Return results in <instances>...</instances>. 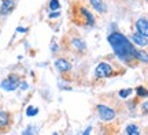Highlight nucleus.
Wrapping results in <instances>:
<instances>
[{"label":"nucleus","instance_id":"f257e3e1","mask_svg":"<svg viewBox=\"0 0 148 135\" xmlns=\"http://www.w3.org/2000/svg\"><path fill=\"white\" fill-rule=\"evenodd\" d=\"M108 42H110L112 51L115 53V56L125 63L132 62L133 59H136V49L132 45V42L127 40L126 37L118 33V31H114L108 36Z\"/></svg>","mask_w":148,"mask_h":135},{"label":"nucleus","instance_id":"f03ea898","mask_svg":"<svg viewBox=\"0 0 148 135\" xmlns=\"http://www.w3.org/2000/svg\"><path fill=\"white\" fill-rule=\"evenodd\" d=\"M19 83H21V81L18 78V75L10 74L4 81H1L0 86H1V89L5 90V92H14V90H16V89L19 88Z\"/></svg>","mask_w":148,"mask_h":135},{"label":"nucleus","instance_id":"7ed1b4c3","mask_svg":"<svg viewBox=\"0 0 148 135\" xmlns=\"http://www.w3.org/2000/svg\"><path fill=\"white\" fill-rule=\"evenodd\" d=\"M114 74V70L110 66V63L107 62H101L99 63L95 68V75L96 78H108Z\"/></svg>","mask_w":148,"mask_h":135},{"label":"nucleus","instance_id":"20e7f679","mask_svg":"<svg viewBox=\"0 0 148 135\" xmlns=\"http://www.w3.org/2000/svg\"><path fill=\"white\" fill-rule=\"evenodd\" d=\"M96 109H97V113H99V116H100V119L103 121H111L115 117V111L111 109L110 107H107V105L99 104Z\"/></svg>","mask_w":148,"mask_h":135},{"label":"nucleus","instance_id":"39448f33","mask_svg":"<svg viewBox=\"0 0 148 135\" xmlns=\"http://www.w3.org/2000/svg\"><path fill=\"white\" fill-rule=\"evenodd\" d=\"M15 7V3L14 0H1V4H0V15H8L11 11L14 10Z\"/></svg>","mask_w":148,"mask_h":135},{"label":"nucleus","instance_id":"423d86ee","mask_svg":"<svg viewBox=\"0 0 148 135\" xmlns=\"http://www.w3.org/2000/svg\"><path fill=\"white\" fill-rule=\"evenodd\" d=\"M78 11H79V15L82 16L84 23L86 26H93V25H95V18H93V15H92L85 7H79Z\"/></svg>","mask_w":148,"mask_h":135},{"label":"nucleus","instance_id":"0eeeda50","mask_svg":"<svg viewBox=\"0 0 148 135\" xmlns=\"http://www.w3.org/2000/svg\"><path fill=\"white\" fill-rule=\"evenodd\" d=\"M136 29L137 33L144 37H148V21L145 18H140L136 21Z\"/></svg>","mask_w":148,"mask_h":135},{"label":"nucleus","instance_id":"6e6552de","mask_svg":"<svg viewBox=\"0 0 148 135\" xmlns=\"http://www.w3.org/2000/svg\"><path fill=\"white\" fill-rule=\"evenodd\" d=\"M55 67L59 73H67L71 70V63H69L66 59H58L55 62Z\"/></svg>","mask_w":148,"mask_h":135},{"label":"nucleus","instance_id":"1a4fd4ad","mask_svg":"<svg viewBox=\"0 0 148 135\" xmlns=\"http://www.w3.org/2000/svg\"><path fill=\"white\" fill-rule=\"evenodd\" d=\"M89 3L99 14H104L107 11V5L103 3V0H89Z\"/></svg>","mask_w":148,"mask_h":135},{"label":"nucleus","instance_id":"9d476101","mask_svg":"<svg viewBox=\"0 0 148 135\" xmlns=\"http://www.w3.org/2000/svg\"><path fill=\"white\" fill-rule=\"evenodd\" d=\"M132 41L134 42L136 45H138V47H147L148 45L147 38H145L144 36H141V34H138V33L132 34Z\"/></svg>","mask_w":148,"mask_h":135},{"label":"nucleus","instance_id":"9b49d317","mask_svg":"<svg viewBox=\"0 0 148 135\" xmlns=\"http://www.w3.org/2000/svg\"><path fill=\"white\" fill-rule=\"evenodd\" d=\"M71 44H73V47L77 49V51H79V52H84L85 49H86V44H85L84 40H81V38H73L71 40Z\"/></svg>","mask_w":148,"mask_h":135},{"label":"nucleus","instance_id":"f8f14e48","mask_svg":"<svg viewBox=\"0 0 148 135\" xmlns=\"http://www.w3.org/2000/svg\"><path fill=\"white\" fill-rule=\"evenodd\" d=\"M10 124V113L0 111V128H4Z\"/></svg>","mask_w":148,"mask_h":135},{"label":"nucleus","instance_id":"ddd939ff","mask_svg":"<svg viewBox=\"0 0 148 135\" xmlns=\"http://www.w3.org/2000/svg\"><path fill=\"white\" fill-rule=\"evenodd\" d=\"M126 134L127 135H140V128H138L136 124H127Z\"/></svg>","mask_w":148,"mask_h":135},{"label":"nucleus","instance_id":"4468645a","mask_svg":"<svg viewBox=\"0 0 148 135\" xmlns=\"http://www.w3.org/2000/svg\"><path fill=\"white\" fill-rule=\"evenodd\" d=\"M136 59L141 63H148V53L145 51H137L136 49Z\"/></svg>","mask_w":148,"mask_h":135},{"label":"nucleus","instance_id":"2eb2a0df","mask_svg":"<svg viewBox=\"0 0 148 135\" xmlns=\"http://www.w3.org/2000/svg\"><path fill=\"white\" fill-rule=\"evenodd\" d=\"M136 93H137L138 97H143V98H147L148 97V90L145 88H143V86H138L136 89Z\"/></svg>","mask_w":148,"mask_h":135},{"label":"nucleus","instance_id":"dca6fc26","mask_svg":"<svg viewBox=\"0 0 148 135\" xmlns=\"http://www.w3.org/2000/svg\"><path fill=\"white\" fill-rule=\"evenodd\" d=\"M37 113H38V109H37L36 107H33V105L27 107V109H26V116L32 117V116H36Z\"/></svg>","mask_w":148,"mask_h":135},{"label":"nucleus","instance_id":"f3484780","mask_svg":"<svg viewBox=\"0 0 148 135\" xmlns=\"http://www.w3.org/2000/svg\"><path fill=\"white\" fill-rule=\"evenodd\" d=\"M59 8H60L59 0H49V10L51 11H58Z\"/></svg>","mask_w":148,"mask_h":135},{"label":"nucleus","instance_id":"a211bd4d","mask_svg":"<svg viewBox=\"0 0 148 135\" xmlns=\"http://www.w3.org/2000/svg\"><path fill=\"white\" fill-rule=\"evenodd\" d=\"M118 94H119L121 98H127V97L132 94V89H122V90L118 92Z\"/></svg>","mask_w":148,"mask_h":135},{"label":"nucleus","instance_id":"6ab92c4d","mask_svg":"<svg viewBox=\"0 0 148 135\" xmlns=\"http://www.w3.org/2000/svg\"><path fill=\"white\" fill-rule=\"evenodd\" d=\"M34 132H36V130H34V127H33V126H29V127H27L26 130H25L23 132H22V135H33Z\"/></svg>","mask_w":148,"mask_h":135},{"label":"nucleus","instance_id":"aec40b11","mask_svg":"<svg viewBox=\"0 0 148 135\" xmlns=\"http://www.w3.org/2000/svg\"><path fill=\"white\" fill-rule=\"evenodd\" d=\"M59 15H60V14H59V11H55V12H51V14H49V19H53V18H58Z\"/></svg>","mask_w":148,"mask_h":135},{"label":"nucleus","instance_id":"412c9836","mask_svg":"<svg viewBox=\"0 0 148 135\" xmlns=\"http://www.w3.org/2000/svg\"><path fill=\"white\" fill-rule=\"evenodd\" d=\"M19 88H21L22 90H26V89L29 88V86H27V83H26V82H21V83H19Z\"/></svg>","mask_w":148,"mask_h":135},{"label":"nucleus","instance_id":"4be33fe9","mask_svg":"<svg viewBox=\"0 0 148 135\" xmlns=\"http://www.w3.org/2000/svg\"><path fill=\"white\" fill-rule=\"evenodd\" d=\"M16 31H18V33H26L27 29H26V27H21V26H19V27H16Z\"/></svg>","mask_w":148,"mask_h":135},{"label":"nucleus","instance_id":"5701e85b","mask_svg":"<svg viewBox=\"0 0 148 135\" xmlns=\"http://www.w3.org/2000/svg\"><path fill=\"white\" fill-rule=\"evenodd\" d=\"M143 111L145 112V113H148V101L143 104Z\"/></svg>","mask_w":148,"mask_h":135},{"label":"nucleus","instance_id":"b1692460","mask_svg":"<svg viewBox=\"0 0 148 135\" xmlns=\"http://www.w3.org/2000/svg\"><path fill=\"white\" fill-rule=\"evenodd\" d=\"M90 131H92V127H88V128H86V130L84 131V134H82V135H89V134H90Z\"/></svg>","mask_w":148,"mask_h":135},{"label":"nucleus","instance_id":"393cba45","mask_svg":"<svg viewBox=\"0 0 148 135\" xmlns=\"http://www.w3.org/2000/svg\"><path fill=\"white\" fill-rule=\"evenodd\" d=\"M52 51L53 52H56V51H58V45H56V44H52Z\"/></svg>","mask_w":148,"mask_h":135},{"label":"nucleus","instance_id":"a878e982","mask_svg":"<svg viewBox=\"0 0 148 135\" xmlns=\"http://www.w3.org/2000/svg\"><path fill=\"white\" fill-rule=\"evenodd\" d=\"M52 135H60V134H58V132H55V134H52Z\"/></svg>","mask_w":148,"mask_h":135},{"label":"nucleus","instance_id":"bb28decb","mask_svg":"<svg viewBox=\"0 0 148 135\" xmlns=\"http://www.w3.org/2000/svg\"><path fill=\"white\" fill-rule=\"evenodd\" d=\"M147 1H148V0H147Z\"/></svg>","mask_w":148,"mask_h":135}]
</instances>
